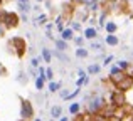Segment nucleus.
Segmentation results:
<instances>
[{"label":"nucleus","instance_id":"obj_1","mask_svg":"<svg viewBox=\"0 0 133 121\" xmlns=\"http://www.w3.org/2000/svg\"><path fill=\"white\" fill-rule=\"evenodd\" d=\"M104 108V101L103 98H99V96H94L93 99L88 103V113L89 115H98V113H101V109Z\"/></svg>","mask_w":133,"mask_h":121},{"label":"nucleus","instance_id":"obj_2","mask_svg":"<svg viewBox=\"0 0 133 121\" xmlns=\"http://www.w3.org/2000/svg\"><path fill=\"white\" fill-rule=\"evenodd\" d=\"M125 94L121 91H115L113 94H111V106H115V108H121V106H125Z\"/></svg>","mask_w":133,"mask_h":121},{"label":"nucleus","instance_id":"obj_3","mask_svg":"<svg viewBox=\"0 0 133 121\" xmlns=\"http://www.w3.org/2000/svg\"><path fill=\"white\" fill-rule=\"evenodd\" d=\"M131 86H133V76H125V77L118 82V89H120L121 92H123V91H128Z\"/></svg>","mask_w":133,"mask_h":121},{"label":"nucleus","instance_id":"obj_4","mask_svg":"<svg viewBox=\"0 0 133 121\" xmlns=\"http://www.w3.org/2000/svg\"><path fill=\"white\" fill-rule=\"evenodd\" d=\"M22 116L24 118H32V108H30L29 103H24V109H22Z\"/></svg>","mask_w":133,"mask_h":121},{"label":"nucleus","instance_id":"obj_5","mask_svg":"<svg viewBox=\"0 0 133 121\" xmlns=\"http://www.w3.org/2000/svg\"><path fill=\"white\" fill-rule=\"evenodd\" d=\"M96 35H98V30L93 29V27H89V29L84 30V37H86V39H94Z\"/></svg>","mask_w":133,"mask_h":121},{"label":"nucleus","instance_id":"obj_6","mask_svg":"<svg viewBox=\"0 0 133 121\" xmlns=\"http://www.w3.org/2000/svg\"><path fill=\"white\" fill-rule=\"evenodd\" d=\"M118 42H120V40H118V37L113 35V34H110V35L106 37V44H110V46H116Z\"/></svg>","mask_w":133,"mask_h":121},{"label":"nucleus","instance_id":"obj_7","mask_svg":"<svg viewBox=\"0 0 133 121\" xmlns=\"http://www.w3.org/2000/svg\"><path fill=\"white\" fill-rule=\"evenodd\" d=\"M79 109H81V104H79V103H74V104L69 106V113H71V115H78Z\"/></svg>","mask_w":133,"mask_h":121},{"label":"nucleus","instance_id":"obj_8","mask_svg":"<svg viewBox=\"0 0 133 121\" xmlns=\"http://www.w3.org/2000/svg\"><path fill=\"white\" fill-rule=\"evenodd\" d=\"M61 106H54V108L51 109V115H52V118H59V116H61Z\"/></svg>","mask_w":133,"mask_h":121},{"label":"nucleus","instance_id":"obj_9","mask_svg":"<svg viewBox=\"0 0 133 121\" xmlns=\"http://www.w3.org/2000/svg\"><path fill=\"white\" fill-rule=\"evenodd\" d=\"M62 39H64V40H71V39H72V30H71V29L62 30Z\"/></svg>","mask_w":133,"mask_h":121},{"label":"nucleus","instance_id":"obj_10","mask_svg":"<svg viewBox=\"0 0 133 121\" xmlns=\"http://www.w3.org/2000/svg\"><path fill=\"white\" fill-rule=\"evenodd\" d=\"M76 56H78V57H86V56H88V51L83 49V47H79V49L76 51Z\"/></svg>","mask_w":133,"mask_h":121},{"label":"nucleus","instance_id":"obj_11","mask_svg":"<svg viewBox=\"0 0 133 121\" xmlns=\"http://www.w3.org/2000/svg\"><path fill=\"white\" fill-rule=\"evenodd\" d=\"M106 30H108L110 34H113L115 30H116V24H113V22H108V24H106Z\"/></svg>","mask_w":133,"mask_h":121},{"label":"nucleus","instance_id":"obj_12","mask_svg":"<svg viewBox=\"0 0 133 121\" xmlns=\"http://www.w3.org/2000/svg\"><path fill=\"white\" fill-rule=\"evenodd\" d=\"M56 46H57V49H61V51H66V49H68V44H66L64 40H57V42H56Z\"/></svg>","mask_w":133,"mask_h":121},{"label":"nucleus","instance_id":"obj_13","mask_svg":"<svg viewBox=\"0 0 133 121\" xmlns=\"http://www.w3.org/2000/svg\"><path fill=\"white\" fill-rule=\"evenodd\" d=\"M88 72H89V74H96V72H99V66H89Z\"/></svg>","mask_w":133,"mask_h":121},{"label":"nucleus","instance_id":"obj_14","mask_svg":"<svg viewBox=\"0 0 133 121\" xmlns=\"http://www.w3.org/2000/svg\"><path fill=\"white\" fill-rule=\"evenodd\" d=\"M59 88H61V84H57V82H51V86H49V89H51L52 92H56Z\"/></svg>","mask_w":133,"mask_h":121},{"label":"nucleus","instance_id":"obj_15","mask_svg":"<svg viewBox=\"0 0 133 121\" xmlns=\"http://www.w3.org/2000/svg\"><path fill=\"white\" fill-rule=\"evenodd\" d=\"M118 67H120L121 71H125V69L128 67V62L127 61H120V62H118Z\"/></svg>","mask_w":133,"mask_h":121},{"label":"nucleus","instance_id":"obj_16","mask_svg":"<svg viewBox=\"0 0 133 121\" xmlns=\"http://www.w3.org/2000/svg\"><path fill=\"white\" fill-rule=\"evenodd\" d=\"M91 49H94V51H101V44H99V42H93V44H91Z\"/></svg>","mask_w":133,"mask_h":121},{"label":"nucleus","instance_id":"obj_17","mask_svg":"<svg viewBox=\"0 0 133 121\" xmlns=\"http://www.w3.org/2000/svg\"><path fill=\"white\" fill-rule=\"evenodd\" d=\"M42 56H44V59H45V61H47V62H49V61H51V52H49V51H45V49H44V52H42Z\"/></svg>","mask_w":133,"mask_h":121},{"label":"nucleus","instance_id":"obj_18","mask_svg":"<svg viewBox=\"0 0 133 121\" xmlns=\"http://www.w3.org/2000/svg\"><path fill=\"white\" fill-rule=\"evenodd\" d=\"M111 61H113V56H110V57H106V61H104V62H103V64H104V66H108V64H110V62H111Z\"/></svg>","mask_w":133,"mask_h":121},{"label":"nucleus","instance_id":"obj_19","mask_svg":"<svg viewBox=\"0 0 133 121\" xmlns=\"http://www.w3.org/2000/svg\"><path fill=\"white\" fill-rule=\"evenodd\" d=\"M42 84H44V81H42V77H41V79H37V88H42Z\"/></svg>","mask_w":133,"mask_h":121},{"label":"nucleus","instance_id":"obj_20","mask_svg":"<svg viewBox=\"0 0 133 121\" xmlns=\"http://www.w3.org/2000/svg\"><path fill=\"white\" fill-rule=\"evenodd\" d=\"M72 29H74V30H79V29H81V25L76 22V24H72Z\"/></svg>","mask_w":133,"mask_h":121},{"label":"nucleus","instance_id":"obj_21","mask_svg":"<svg viewBox=\"0 0 133 121\" xmlns=\"http://www.w3.org/2000/svg\"><path fill=\"white\" fill-rule=\"evenodd\" d=\"M76 44H78V46H81V44H83V37H76Z\"/></svg>","mask_w":133,"mask_h":121},{"label":"nucleus","instance_id":"obj_22","mask_svg":"<svg viewBox=\"0 0 133 121\" xmlns=\"http://www.w3.org/2000/svg\"><path fill=\"white\" fill-rule=\"evenodd\" d=\"M45 77H47V79H52V71H51V69H47V76H45Z\"/></svg>","mask_w":133,"mask_h":121},{"label":"nucleus","instance_id":"obj_23","mask_svg":"<svg viewBox=\"0 0 133 121\" xmlns=\"http://www.w3.org/2000/svg\"><path fill=\"white\" fill-rule=\"evenodd\" d=\"M61 121H69V119L68 118H61Z\"/></svg>","mask_w":133,"mask_h":121},{"label":"nucleus","instance_id":"obj_24","mask_svg":"<svg viewBox=\"0 0 133 121\" xmlns=\"http://www.w3.org/2000/svg\"><path fill=\"white\" fill-rule=\"evenodd\" d=\"M131 121H133V113H131Z\"/></svg>","mask_w":133,"mask_h":121},{"label":"nucleus","instance_id":"obj_25","mask_svg":"<svg viewBox=\"0 0 133 121\" xmlns=\"http://www.w3.org/2000/svg\"><path fill=\"white\" fill-rule=\"evenodd\" d=\"M22 2H27V0H22Z\"/></svg>","mask_w":133,"mask_h":121}]
</instances>
